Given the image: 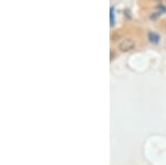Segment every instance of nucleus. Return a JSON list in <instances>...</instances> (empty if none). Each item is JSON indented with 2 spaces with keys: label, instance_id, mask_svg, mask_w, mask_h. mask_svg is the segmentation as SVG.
Wrapping results in <instances>:
<instances>
[{
  "label": "nucleus",
  "instance_id": "obj_1",
  "mask_svg": "<svg viewBox=\"0 0 166 165\" xmlns=\"http://www.w3.org/2000/svg\"><path fill=\"white\" fill-rule=\"evenodd\" d=\"M134 48H135V41L132 39H124L119 45V49L122 52H129Z\"/></svg>",
  "mask_w": 166,
  "mask_h": 165
},
{
  "label": "nucleus",
  "instance_id": "obj_2",
  "mask_svg": "<svg viewBox=\"0 0 166 165\" xmlns=\"http://www.w3.org/2000/svg\"><path fill=\"white\" fill-rule=\"evenodd\" d=\"M149 41L153 42V43H158V41H159V37L156 35V33H154V32L149 33Z\"/></svg>",
  "mask_w": 166,
  "mask_h": 165
},
{
  "label": "nucleus",
  "instance_id": "obj_3",
  "mask_svg": "<svg viewBox=\"0 0 166 165\" xmlns=\"http://www.w3.org/2000/svg\"><path fill=\"white\" fill-rule=\"evenodd\" d=\"M114 24V14H113V8H111V26Z\"/></svg>",
  "mask_w": 166,
  "mask_h": 165
},
{
  "label": "nucleus",
  "instance_id": "obj_4",
  "mask_svg": "<svg viewBox=\"0 0 166 165\" xmlns=\"http://www.w3.org/2000/svg\"><path fill=\"white\" fill-rule=\"evenodd\" d=\"M113 59H114V52L111 51V60H113Z\"/></svg>",
  "mask_w": 166,
  "mask_h": 165
}]
</instances>
